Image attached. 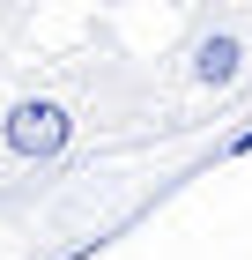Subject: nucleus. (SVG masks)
<instances>
[{"mask_svg": "<svg viewBox=\"0 0 252 260\" xmlns=\"http://www.w3.org/2000/svg\"><path fill=\"white\" fill-rule=\"evenodd\" d=\"M149 104H163V82H141L126 60H59V67H0V208L52 186L89 141L126 134Z\"/></svg>", "mask_w": 252, "mask_h": 260, "instance_id": "f257e3e1", "label": "nucleus"}, {"mask_svg": "<svg viewBox=\"0 0 252 260\" xmlns=\"http://www.w3.org/2000/svg\"><path fill=\"white\" fill-rule=\"evenodd\" d=\"M252 82V0H193L186 38L171 52V89L193 104H223Z\"/></svg>", "mask_w": 252, "mask_h": 260, "instance_id": "f03ea898", "label": "nucleus"}, {"mask_svg": "<svg viewBox=\"0 0 252 260\" xmlns=\"http://www.w3.org/2000/svg\"><path fill=\"white\" fill-rule=\"evenodd\" d=\"M30 8H38V0H0V52H8V45L22 38V22H30Z\"/></svg>", "mask_w": 252, "mask_h": 260, "instance_id": "7ed1b4c3", "label": "nucleus"}, {"mask_svg": "<svg viewBox=\"0 0 252 260\" xmlns=\"http://www.w3.org/2000/svg\"><path fill=\"white\" fill-rule=\"evenodd\" d=\"M223 156H252V126H245V134H230V141H223Z\"/></svg>", "mask_w": 252, "mask_h": 260, "instance_id": "20e7f679", "label": "nucleus"}]
</instances>
